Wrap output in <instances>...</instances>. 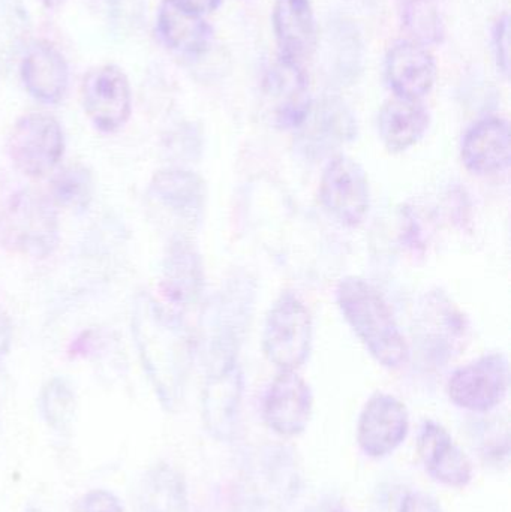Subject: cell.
<instances>
[{"mask_svg":"<svg viewBox=\"0 0 511 512\" xmlns=\"http://www.w3.org/2000/svg\"><path fill=\"white\" fill-rule=\"evenodd\" d=\"M132 336L144 372L167 411L179 405L189 369V339L182 319L150 294L132 307Z\"/></svg>","mask_w":511,"mask_h":512,"instance_id":"6da1fadb","label":"cell"},{"mask_svg":"<svg viewBox=\"0 0 511 512\" xmlns=\"http://www.w3.org/2000/svg\"><path fill=\"white\" fill-rule=\"evenodd\" d=\"M336 301L351 330L369 354L386 369L404 367L410 346L380 291L362 277L348 276L339 282Z\"/></svg>","mask_w":511,"mask_h":512,"instance_id":"7a4b0ae2","label":"cell"},{"mask_svg":"<svg viewBox=\"0 0 511 512\" xmlns=\"http://www.w3.org/2000/svg\"><path fill=\"white\" fill-rule=\"evenodd\" d=\"M48 195L33 189L15 192L0 213V243L12 254L45 259L60 243L59 212Z\"/></svg>","mask_w":511,"mask_h":512,"instance_id":"3957f363","label":"cell"},{"mask_svg":"<svg viewBox=\"0 0 511 512\" xmlns=\"http://www.w3.org/2000/svg\"><path fill=\"white\" fill-rule=\"evenodd\" d=\"M312 316L293 292H285L273 303L263 331V351L279 370H297L311 354Z\"/></svg>","mask_w":511,"mask_h":512,"instance_id":"277c9868","label":"cell"},{"mask_svg":"<svg viewBox=\"0 0 511 512\" xmlns=\"http://www.w3.org/2000/svg\"><path fill=\"white\" fill-rule=\"evenodd\" d=\"M6 147L12 165L23 176L44 179L65 155V134L50 114L30 113L15 122Z\"/></svg>","mask_w":511,"mask_h":512,"instance_id":"5b68a950","label":"cell"},{"mask_svg":"<svg viewBox=\"0 0 511 512\" xmlns=\"http://www.w3.org/2000/svg\"><path fill=\"white\" fill-rule=\"evenodd\" d=\"M320 198L326 212L344 227H357L371 207V189L365 170L347 155H336L324 168Z\"/></svg>","mask_w":511,"mask_h":512,"instance_id":"8992f818","label":"cell"},{"mask_svg":"<svg viewBox=\"0 0 511 512\" xmlns=\"http://www.w3.org/2000/svg\"><path fill=\"white\" fill-rule=\"evenodd\" d=\"M81 101L92 125L104 134L120 131L131 119V83L119 66L90 69L81 84Z\"/></svg>","mask_w":511,"mask_h":512,"instance_id":"52a82bcc","label":"cell"},{"mask_svg":"<svg viewBox=\"0 0 511 512\" xmlns=\"http://www.w3.org/2000/svg\"><path fill=\"white\" fill-rule=\"evenodd\" d=\"M509 390V361L503 354H489L459 367L447 384L450 400L470 412L497 408Z\"/></svg>","mask_w":511,"mask_h":512,"instance_id":"ba28073f","label":"cell"},{"mask_svg":"<svg viewBox=\"0 0 511 512\" xmlns=\"http://www.w3.org/2000/svg\"><path fill=\"white\" fill-rule=\"evenodd\" d=\"M201 403L207 433L219 442L233 441L242 403V375L236 358L222 355L213 361Z\"/></svg>","mask_w":511,"mask_h":512,"instance_id":"9c48e42d","label":"cell"},{"mask_svg":"<svg viewBox=\"0 0 511 512\" xmlns=\"http://www.w3.org/2000/svg\"><path fill=\"white\" fill-rule=\"evenodd\" d=\"M410 433L407 406L387 393H375L360 412L357 444L365 456L384 459L395 453Z\"/></svg>","mask_w":511,"mask_h":512,"instance_id":"30bf717a","label":"cell"},{"mask_svg":"<svg viewBox=\"0 0 511 512\" xmlns=\"http://www.w3.org/2000/svg\"><path fill=\"white\" fill-rule=\"evenodd\" d=\"M314 412V394L296 370H281L263 402L266 426L282 438H296L308 429Z\"/></svg>","mask_w":511,"mask_h":512,"instance_id":"8fae6325","label":"cell"},{"mask_svg":"<svg viewBox=\"0 0 511 512\" xmlns=\"http://www.w3.org/2000/svg\"><path fill=\"white\" fill-rule=\"evenodd\" d=\"M263 104L273 126L299 128L312 105L309 81L302 65L279 57L264 75Z\"/></svg>","mask_w":511,"mask_h":512,"instance_id":"7c38bea8","label":"cell"},{"mask_svg":"<svg viewBox=\"0 0 511 512\" xmlns=\"http://www.w3.org/2000/svg\"><path fill=\"white\" fill-rule=\"evenodd\" d=\"M417 453L426 474L435 483L449 489H465L473 481V463L449 430L437 421L426 420L420 427Z\"/></svg>","mask_w":511,"mask_h":512,"instance_id":"4fadbf2b","label":"cell"},{"mask_svg":"<svg viewBox=\"0 0 511 512\" xmlns=\"http://www.w3.org/2000/svg\"><path fill=\"white\" fill-rule=\"evenodd\" d=\"M299 146L306 155L324 156L350 143L357 134V122L350 108L336 98L312 104L299 126Z\"/></svg>","mask_w":511,"mask_h":512,"instance_id":"5bb4252c","label":"cell"},{"mask_svg":"<svg viewBox=\"0 0 511 512\" xmlns=\"http://www.w3.org/2000/svg\"><path fill=\"white\" fill-rule=\"evenodd\" d=\"M147 200L153 209L185 225L200 222L206 191L204 183L192 171L167 168L156 171L147 186Z\"/></svg>","mask_w":511,"mask_h":512,"instance_id":"9a60e30c","label":"cell"},{"mask_svg":"<svg viewBox=\"0 0 511 512\" xmlns=\"http://www.w3.org/2000/svg\"><path fill=\"white\" fill-rule=\"evenodd\" d=\"M386 78L395 96L420 101L437 80V62L425 45L398 42L387 54Z\"/></svg>","mask_w":511,"mask_h":512,"instance_id":"2e32d148","label":"cell"},{"mask_svg":"<svg viewBox=\"0 0 511 512\" xmlns=\"http://www.w3.org/2000/svg\"><path fill=\"white\" fill-rule=\"evenodd\" d=\"M20 75L27 92L42 104H59L68 92V63L50 42H33L24 50Z\"/></svg>","mask_w":511,"mask_h":512,"instance_id":"e0dca14e","label":"cell"},{"mask_svg":"<svg viewBox=\"0 0 511 512\" xmlns=\"http://www.w3.org/2000/svg\"><path fill=\"white\" fill-rule=\"evenodd\" d=\"M273 27L281 59L302 65L318 45V27L311 0H276Z\"/></svg>","mask_w":511,"mask_h":512,"instance_id":"ac0fdd59","label":"cell"},{"mask_svg":"<svg viewBox=\"0 0 511 512\" xmlns=\"http://www.w3.org/2000/svg\"><path fill=\"white\" fill-rule=\"evenodd\" d=\"M156 30L165 47L191 59L203 56L212 44L213 30L204 15L186 8L179 0H162Z\"/></svg>","mask_w":511,"mask_h":512,"instance_id":"d6986e66","label":"cell"},{"mask_svg":"<svg viewBox=\"0 0 511 512\" xmlns=\"http://www.w3.org/2000/svg\"><path fill=\"white\" fill-rule=\"evenodd\" d=\"M461 158L467 170L479 176L506 170L511 161L509 122L501 117L477 122L465 134Z\"/></svg>","mask_w":511,"mask_h":512,"instance_id":"ffe728a7","label":"cell"},{"mask_svg":"<svg viewBox=\"0 0 511 512\" xmlns=\"http://www.w3.org/2000/svg\"><path fill=\"white\" fill-rule=\"evenodd\" d=\"M203 289L200 256L188 240L177 237L171 243L162 267L159 291L173 307H186L197 300Z\"/></svg>","mask_w":511,"mask_h":512,"instance_id":"44dd1931","label":"cell"},{"mask_svg":"<svg viewBox=\"0 0 511 512\" xmlns=\"http://www.w3.org/2000/svg\"><path fill=\"white\" fill-rule=\"evenodd\" d=\"M431 125V114L420 101L395 96L381 108L378 132L389 152L401 153L416 146Z\"/></svg>","mask_w":511,"mask_h":512,"instance_id":"7402d4cb","label":"cell"},{"mask_svg":"<svg viewBox=\"0 0 511 512\" xmlns=\"http://www.w3.org/2000/svg\"><path fill=\"white\" fill-rule=\"evenodd\" d=\"M137 512H189L182 474L167 463L153 466L141 481Z\"/></svg>","mask_w":511,"mask_h":512,"instance_id":"603a6c76","label":"cell"},{"mask_svg":"<svg viewBox=\"0 0 511 512\" xmlns=\"http://www.w3.org/2000/svg\"><path fill=\"white\" fill-rule=\"evenodd\" d=\"M95 180L92 171L83 164L63 167L51 177L48 197L57 209L84 210L92 203Z\"/></svg>","mask_w":511,"mask_h":512,"instance_id":"cb8c5ba5","label":"cell"},{"mask_svg":"<svg viewBox=\"0 0 511 512\" xmlns=\"http://www.w3.org/2000/svg\"><path fill=\"white\" fill-rule=\"evenodd\" d=\"M29 33V14L23 0H0V72L8 71L24 53Z\"/></svg>","mask_w":511,"mask_h":512,"instance_id":"d4e9b609","label":"cell"},{"mask_svg":"<svg viewBox=\"0 0 511 512\" xmlns=\"http://www.w3.org/2000/svg\"><path fill=\"white\" fill-rule=\"evenodd\" d=\"M362 41L353 24L339 21L326 39V65L341 77H353L362 65Z\"/></svg>","mask_w":511,"mask_h":512,"instance_id":"484cf974","label":"cell"},{"mask_svg":"<svg viewBox=\"0 0 511 512\" xmlns=\"http://www.w3.org/2000/svg\"><path fill=\"white\" fill-rule=\"evenodd\" d=\"M77 397L65 378L48 379L39 394V411L48 427L57 432L68 429L74 420Z\"/></svg>","mask_w":511,"mask_h":512,"instance_id":"4316f807","label":"cell"},{"mask_svg":"<svg viewBox=\"0 0 511 512\" xmlns=\"http://www.w3.org/2000/svg\"><path fill=\"white\" fill-rule=\"evenodd\" d=\"M404 23L417 44H440L444 38V21L435 0H408Z\"/></svg>","mask_w":511,"mask_h":512,"instance_id":"83f0119b","label":"cell"},{"mask_svg":"<svg viewBox=\"0 0 511 512\" xmlns=\"http://www.w3.org/2000/svg\"><path fill=\"white\" fill-rule=\"evenodd\" d=\"M74 512H126L114 493L104 489L90 490L77 499Z\"/></svg>","mask_w":511,"mask_h":512,"instance_id":"f1b7e54d","label":"cell"},{"mask_svg":"<svg viewBox=\"0 0 511 512\" xmlns=\"http://www.w3.org/2000/svg\"><path fill=\"white\" fill-rule=\"evenodd\" d=\"M494 53L498 68L504 75L510 71V18L503 15L494 27Z\"/></svg>","mask_w":511,"mask_h":512,"instance_id":"f546056e","label":"cell"},{"mask_svg":"<svg viewBox=\"0 0 511 512\" xmlns=\"http://www.w3.org/2000/svg\"><path fill=\"white\" fill-rule=\"evenodd\" d=\"M399 512H444L438 501L423 492H410L402 499Z\"/></svg>","mask_w":511,"mask_h":512,"instance_id":"4dcf8cb0","label":"cell"},{"mask_svg":"<svg viewBox=\"0 0 511 512\" xmlns=\"http://www.w3.org/2000/svg\"><path fill=\"white\" fill-rule=\"evenodd\" d=\"M12 336H14V328H12L11 319L0 312V360L8 354L12 345Z\"/></svg>","mask_w":511,"mask_h":512,"instance_id":"1f68e13d","label":"cell"},{"mask_svg":"<svg viewBox=\"0 0 511 512\" xmlns=\"http://www.w3.org/2000/svg\"><path fill=\"white\" fill-rule=\"evenodd\" d=\"M179 2L186 6V8L191 9V11L206 15L216 11L219 5H221L222 0H179Z\"/></svg>","mask_w":511,"mask_h":512,"instance_id":"d6a6232c","label":"cell"},{"mask_svg":"<svg viewBox=\"0 0 511 512\" xmlns=\"http://www.w3.org/2000/svg\"><path fill=\"white\" fill-rule=\"evenodd\" d=\"M26 512H45V511H42L41 508H38V507H30L29 510H27Z\"/></svg>","mask_w":511,"mask_h":512,"instance_id":"836d02e7","label":"cell"}]
</instances>
